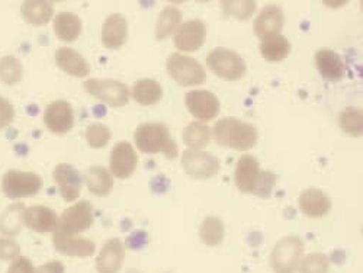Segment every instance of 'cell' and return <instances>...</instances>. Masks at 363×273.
I'll return each instance as SVG.
<instances>
[{
  "label": "cell",
  "instance_id": "39",
  "mask_svg": "<svg viewBox=\"0 0 363 273\" xmlns=\"http://www.w3.org/2000/svg\"><path fill=\"white\" fill-rule=\"evenodd\" d=\"M21 255V246L9 237L0 238V260L2 262H13Z\"/></svg>",
  "mask_w": 363,
  "mask_h": 273
},
{
  "label": "cell",
  "instance_id": "13",
  "mask_svg": "<svg viewBox=\"0 0 363 273\" xmlns=\"http://www.w3.org/2000/svg\"><path fill=\"white\" fill-rule=\"evenodd\" d=\"M54 182L58 186L60 195L66 202H74L80 196L83 176L82 173L69 163H60L52 172Z\"/></svg>",
  "mask_w": 363,
  "mask_h": 273
},
{
  "label": "cell",
  "instance_id": "26",
  "mask_svg": "<svg viewBox=\"0 0 363 273\" xmlns=\"http://www.w3.org/2000/svg\"><path fill=\"white\" fill-rule=\"evenodd\" d=\"M83 182L87 185L89 191L96 196H106L113 189V176L102 166L89 167L83 176Z\"/></svg>",
  "mask_w": 363,
  "mask_h": 273
},
{
  "label": "cell",
  "instance_id": "24",
  "mask_svg": "<svg viewBox=\"0 0 363 273\" xmlns=\"http://www.w3.org/2000/svg\"><path fill=\"white\" fill-rule=\"evenodd\" d=\"M22 19L34 26L47 25L54 16V6L47 0H26L21 5Z\"/></svg>",
  "mask_w": 363,
  "mask_h": 273
},
{
  "label": "cell",
  "instance_id": "6",
  "mask_svg": "<svg viewBox=\"0 0 363 273\" xmlns=\"http://www.w3.org/2000/svg\"><path fill=\"white\" fill-rule=\"evenodd\" d=\"M89 95L109 105L111 108H123L130 101V89L127 84L113 79H89L83 83Z\"/></svg>",
  "mask_w": 363,
  "mask_h": 273
},
{
  "label": "cell",
  "instance_id": "33",
  "mask_svg": "<svg viewBox=\"0 0 363 273\" xmlns=\"http://www.w3.org/2000/svg\"><path fill=\"white\" fill-rule=\"evenodd\" d=\"M23 77V66L21 60L15 55H5L0 58V80L6 86H15L21 83Z\"/></svg>",
  "mask_w": 363,
  "mask_h": 273
},
{
  "label": "cell",
  "instance_id": "7",
  "mask_svg": "<svg viewBox=\"0 0 363 273\" xmlns=\"http://www.w3.org/2000/svg\"><path fill=\"white\" fill-rule=\"evenodd\" d=\"M43 189L40 174L22 170H8L2 177V192L8 199L16 201L37 195Z\"/></svg>",
  "mask_w": 363,
  "mask_h": 273
},
{
  "label": "cell",
  "instance_id": "15",
  "mask_svg": "<svg viewBox=\"0 0 363 273\" xmlns=\"http://www.w3.org/2000/svg\"><path fill=\"white\" fill-rule=\"evenodd\" d=\"M206 40V25L202 19H191L182 23L174 33V45L185 52L198 51Z\"/></svg>",
  "mask_w": 363,
  "mask_h": 273
},
{
  "label": "cell",
  "instance_id": "21",
  "mask_svg": "<svg viewBox=\"0 0 363 273\" xmlns=\"http://www.w3.org/2000/svg\"><path fill=\"white\" fill-rule=\"evenodd\" d=\"M298 205L304 216L310 218H321L330 212L331 199L324 191L310 188L299 195Z\"/></svg>",
  "mask_w": 363,
  "mask_h": 273
},
{
  "label": "cell",
  "instance_id": "30",
  "mask_svg": "<svg viewBox=\"0 0 363 273\" xmlns=\"http://www.w3.org/2000/svg\"><path fill=\"white\" fill-rule=\"evenodd\" d=\"M224 223L218 217H206L199 228V237L205 246L217 247L224 240Z\"/></svg>",
  "mask_w": 363,
  "mask_h": 273
},
{
  "label": "cell",
  "instance_id": "16",
  "mask_svg": "<svg viewBox=\"0 0 363 273\" xmlns=\"http://www.w3.org/2000/svg\"><path fill=\"white\" fill-rule=\"evenodd\" d=\"M60 217L57 212L44 205H35L23 209V225L31 231L47 234L54 233L58 227Z\"/></svg>",
  "mask_w": 363,
  "mask_h": 273
},
{
  "label": "cell",
  "instance_id": "2",
  "mask_svg": "<svg viewBox=\"0 0 363 273\" xmlns=\"http://www.w3.org/2000/svg\"><path fill=\"white\" fill-rule=\"evenodd\" d=\"M214 138L218 145L246 151L257 143V130L250 123H245L238 118H223L214 127Z\"/></svg>",
  "mask_w": 363,
  "mask_h": 273
},
{
  "label": "cell",
  "instance_id": "36",
  "mask_svg": "<svg viewBox=\"0 0 363 273\" xmlns=\"http://www.w3.org/2000/svg\"><path fill=\"white\" fill-rule=\"evenodd\" d=\"M84 135H86L87 144L92 147V148H96V150L106 147L108 143L112 138L111 130L106 126L99 124V123L87 126Z\"/></svg>",
  "mask_w": 363,
  "mask_h": 273
},
{
  "label": "cell",
  "instance_id": "4",
  "mask_svg": "<svg viewBox=\"0 0 363 273\" xmlns=\"http://www.w3.org/2000/svg\"><path fill=\"white\" fill-rule=\"evenodd\" d=\"M206 66L217 77L235 82L246 74V63L238 52L228 48H216L206 55Z\"/></svg>",
  "mask_w": 363,
  "mask_h": 273
},
{
  "label": "cell",
  "instance_id": "20",
  "mask_svg": "<svg viewBox=\"0 0 363 273\" xmlns=\"http://www.w3.org/2000/svg\"><path fill=\"white\" fill-rule=\"evenodd\" d=\"M314 62L320 74L328 82H340L346 74V66L342 57L331 48L318 50Z\"/></svg>",
  "mask_w": 363,
  "mask_h": 273
},
{
  "label": "cell",
  "instance_id": "28",
  "mask_svg": "<svg viewBox=\"0 0 363 273\" xmlns=\"http://www.w3.org/2000/svg\"><path fill=\"white\" fill-rule=\"evenodd\" d=\"M291 52V43L284 35H277L262 41L260 54L270 63H279L285 60Z\"/></svg>",
  "mask_w": 363,
  "mask_h": 273
},
{
  "label": "cell",
  "instance_id": "8",
  "mask_svg": "<svg viewBox=\"0 0 363 273\" xmlns=\"http://www.w3.org/2000/svg\"><path fill=\"white\" fill-rule=\"evenodd\" d=\"M94 205L89 201H80L69 206L58 220L55 231L66 235H79L94 225Z\"/></svg>",
  "mask_w": 363,
  "mask_h": 273
},
{
  "label": "cell",
  "instance_id": "37",
  "mask_svg": "<svg viewBox=\"0 0 363 273\" xmlns=\"http://www.w3.org/2000/svg\"><path fill=\"white\" fill-rule=\"evenodd\" d=\"M330 260L324 253H311L302 257L299 263V273H328Z\"/></svg>",
  "mask_w": 363,
  "mask_h": 273
},
{
  "label": "cell",
  "instance_id": "1",
  "mask_svg": "<svg viewBox=\"0 0 363 273\" xmlns=\"http://www.w3.org/2000/svg\"><path fill=\"white\" fill-rule=\"evenodd\" d=\"M134 143L145 155L163 153L170 160L179 155L176 141L172 138L169 128L162 123L141 124L134 133Z\"/></svg>",
  "mask_w": 363,
  "mask_h": 273
},
{
  "label": "cell",
  "instance_id": "27",
  "mask_svg": "<svg viewBox=\"0 0 363 273\" xmlns=\"http://www.w3.org/2000/svg\"><path fill=\"white\" fill-rule=\"evenodd\" d=\"M131 95L135 102L143 106L156 105L163 98V87L157 80L153 79H141L134 83Z\"/></svg>",
  "mask_w": 363,
  "mask_h": 273
},
{
  "label": "cell",
  "instance_id": "11",
  "mask_svg": "<svg viewBox=\"0 0 363 273\" xmlns=\"http://www.w3.org/2000/svg\"><path fill=\"white\" fill-rule=\"evenodd\" d=\"M138 166V156L135 148L128 141L115 144L109 157V172L116 179H128L134 174Z\"/></svg>",
  "mask_w": 363,
  "mask_h": 273
},
{
  "label": "cell",
  "instance_id": "29",
  "mask_svg": "<svg viewBox=\"0 0 363 273\" xmlns=\"http://www.w3.org/2000/svg\"><path fill=\"white\" fill-rule=\"evenodd\" d=\"M182 25V12L174 8V6H167L164 8L157 18V25H156V38L159 41L169 38L173 35L177 28Z\"/></svg>",
  "mask_w": 363,
  "mask_h": 273
},
{
  "label": "cell",
  "instance_id": "23",
  "mask_svg": "<svg viewBox=\"0 0 363 273\" xmlns=\"http://www.w3.org/2000/svg\"><path fill=\"white\" fill-rule=\"evenodd\" d=\"M55 65L73 77H87L90 66L87 60L74 48L62 47L55 51Z\"/></svg>",
  "mask_w": 363,
  "mask_h": 273
},
{
  "label": "cell",
  "instance_id": "18",
  "mask_svg": "<svg viewBox=\"0 0 363 273\" xmlns=\"http://www.w3.org/2000/svg\"><path fill=\"white\" fill-rule=\"evenodd\" d=\"M125 260V247L124 243L119 238H111L102 246L96 260L98 273H118L123 267Z\"/></svg>",
  "mask_w": 363,
  "mask_h": 273
},
{
  "label": "cell",
  "instance_id": "19",
  "mask_svg": "<svg viewBox=\"0 0 363 273\" xmlns=\"http://www.w3.org/2000/svg\"><path fill=\"white\" fill-rule=\"evenodd\" d=\"M128 40V22L123 13H111L102 25V44L108 50H119Z\"/></svg>",
  "mask_w": 363,
  "mask_h": 273
},
{
  "label": "cell",
  "instance_id": "31",
  "mask_svg": "<svg viewBox=\"0 0 363 273\" xmlns=\"http://www.w3.org/2000/svg\"><path fill=\"white\" fill-rule=\"evenodd\" d=\"M23 209L22 204L11 205L0 217V233L9 237L19 234L23 225Z\"/></svg>",
  "mask_w": 363,
  "mask_h": 273
},
{
  "label": "cell",
  "instance_id": "40",
  "mask_svg": "<svg viewBox=\"0 0 363 273\" xmlns=\"http://www.w3.org/2000/svg\"><path fill=\"white\" fill-rule=\"evenodd\" d=\"M15 121V108L6 99L0 96V130H5Z\"/></svg>",
  "mask_w": 363,
  "mask_h": 273
},
{
  "label": "cell",
  "instance_id": "3",
  "mask_svg": "<svg viewBox=\"0 0 363 273\" xmlns=\"http://www.w3.org/2000/svg\"><path fill=\"white\" fill-rule=\"evenodd\" d=\"M304 241L298 235H286L277 243L270 255V266L275 273H296L304 256Z\"/></svg>",
  "mask_w": 363,
  "mask_h": 273
},
{
  "label": "cell",
  "instance_id": "9",
  "mask_svg": "<svg viewBox=\"0 0 363 273\" xmlns=\"http://www.w3.org/2000/svg\"><path fill=\"white\" fill-rule=\"evenodd\" d=\"M182 167H184L186 174L192 176L194 179L205 180L214 177L220 172L221 163L214 155L208 153V151L189 148L185 150V153L182 155Z\"/></svg>",
  "mask_w": 363,
  "mask_h": 273
},
{
  "label": "cell",
  "instance_id": "5",
  "mask_svg": "<svg viewBox=\"0 0 363 273\" xmlns=\"http://www.w3.org/2000/svg\"><path fill=\"white\" fill-rule=\"evenodd\" d=\"M169 76L184 87L199 86L206 80V72L203 66L194 57L173 52L166 62Z\"/></svg>",
  "mask_w": 363,
  "mask_h": 273
},
{
  "label": "cell",
  "instance_id": "25",
  "mask_svg": "<svg viewBox=\"0 0 363 273\" xmlns=\"http://www.w3.org/2000/svg\"><path fill=\"white\" fill-rule=\"evenodd\" d=\"M82 29V19L73 12H60L54 18V33L58 40L65 43H74L79 40Z\"/></svg>",
  "mask_w": 363,
  "mask_h": 273
},
{
  "label": "cell",
  "instance_id": "35",
  "mask_svg": "<svg viewBox=\"0 0 363 273\" xmlns=\"http://www.w3.org/2000/svg\"><path fill=\"white\" fill-rule=\"evenodd\" d=\"M256 2L253 0H224L221 8L225 16L235 18L238 21H247L256 11Z\"/></svg>",
  "mask_w": 363,
  "mask_h": 273
},
{
  "label": "cell",
  "instance_id": "10",
  "mask_svg": "<svg viewBox=\"0 0 363 273\" xmlns=\"http://www.w3.org/2000/svg\"><path fill=\"white\" fill-rule=\"evenodd\" d=\"M44 124L55 135H65L74 127L73 106L67 101H54L44 111Z\"/></svg>",
  "mask_w": 363,
  "mask_h": 273
},
{
  "label": "cell",
  "instance_id": "42",
  "mask_svg": "<svg viewBox=\"0 0 363 273\" xmlns=\"http://www.w3.org/2000/svg\"><path fill=\"white\" fill-rule=\"evenodd\" d=\"M34 273H66V267L62 262L51 260V262H47V263L35 267Z\"/></svg>",
  "mask_w": 363,
  "mask_h": 273
},
{
  "label": "cell",
  "instance_id": "14",
  "mask_svg": "<svg viewBox=\"0 0 363 273\" xmlns=\"http://www.w3.org/2000/svg\"><path fill=\"white\" fill-rule=\"evenodd\" d=\"M285 23V15L281 6L278 5H266L253 22V31L257 38L262 41L281 35V31Z\"/></svg>",
  "mask_w": 363,
  "mask_h": 273
},
{
  "label": "cell",
  "instance_id": "17",
  "mask_svg": "<svg viewBox=\"0 0 363 273\" xmlns=\"http://www.w3.org/2000/svg\"><path fill=\"white\" fill-rule=\"evenodd\" d=\"M52 245L58 253L70 257H92L96 252V245L92 240L66 235L58 231H54Z\"/></svg>",
  "mask_w": 363,
  "mask_h": 273
},
{
  "label": "cell",
  "instance_id": "12",
  "mask_svg": "<svg viewBox=\"0 0 363 273\" xmlns=\"http://www.w3.org/2000/svg\"><path fill=\"white\" fill-rule=\"evenodd\" d=\"M185 105L191 115L201 121H211L218 116L221 104L209 90H191L185 95Z\"/></svg>",
  "mask_w": 363,
  "mask_h": 273
},
{
  "label": "cell",
  "instance_id": "34",
  "mask_svg": "<svg viewBox=\"0 0 363 273\" xmlns=\"http://www.w3.org/2000/svg\"><path fill=\"white\" fill-rule=\"evenodd\" d=\"M339 124L342 130L352 137H362L363 134V115L362 109L349 106L339 115Z\"/></svg>",
  "mask_w": 363,
  "mask_h": 273
},
{
  "label": "cell",
  "instance_id": "32",
  "mask_svg": "<svg viewBox=\"0 0 363 273\" xmlns=\"http://www.w3.org/2000/svg\"><path fill=\"white\" fill-rule=\"evenodd\" d=\"M211 141V130L206 124L198 123V121H194V123L188 124L184 130V143L191 148V150H202L206 147Z\"/></svg>",
  "mask_w": 363,
  "mask_h": 273
},
{
  "label": "cell",
  "instance_id": "22",
  "mask_svg": "<svg viewBox=\"0 0 363 273\" xmlns=\"http://www.w3.org/2000/svg\"><path fill=\"white\" fill-rule=\"evenodd\" d=\"M259 173H260V165L255 156L252 155L241 156L235 165V172H234V180L238 191L247 195L253 194V188L259 177Z\"/></svg>",
  "mask_w": 363,
  "mask_h": 273
},
{
  "label": "cell",
  "instance_id": "41",
  "mask_svg": "<svg viewBox=\"0 0 363 273\" xmlns=\"http://www.w3.org/2000/svg\"><path fill=\"white\" fill-rule=\"evenodd\" d=\"M34 270H35V267L31 260H29L28 257L19 256L13 262H11V266L6 273H34Z\"/></svg>",
  "mask_w": 363,
  "mask_h": 273
},
{
  "label": "cell",
  "instance_id": "38",
  "mask_svg": "<svg viewBox=\"0 0 363 273\" xmlns=\"http://www.w3.org/2000/svg\"><path fill=\"white\" fill-rule=\"evenodd\" d=\"M275 184H277L275 173H272L269 170H260L252 195H256L262 199H267L272 195V191H274Z\"/></svg>",
  "mask_w": 363,
  "mask_h": 273
}]
</instances>
